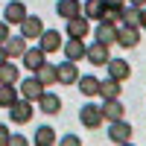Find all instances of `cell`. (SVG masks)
<instances>
[{"instance_id": "obj_6", "label": "cell", "mask_w": 146, "mask_h": 146, "mask_svg": "<svg viewBox=\"0 0 146 146\" xmlns=\"http://www.w3.org/2000/svg\"><path fill=\"white\" fill-rule=\"evenodd\" d=\"M27 18H29L27 15V6H23L21 0H9V3L3 6V21L6 23H18V27H21Z\"/></svg>"}, {"instance_id": "obj_29", "label": "cell", "mask_w": 146, "mask_h": 146, "mask_svg": "<svg viewBox=\"0 0 146 146\" xmlns=\"http://www.w3.org/2000/svg\"><path fill=\"white\" fill-rule=\"evenodd\" d=\"M58 143H64V146H82V137H76V135H64V137H58Z\"/></svg>"}, {"instance_id": "obj_10", "label": "cell", "mask_w": 146, "mask_h": 146, "mask_svg": "<svg viewBox=\"0 0 146 146\" xmlns=\"http://www.w3.org/2000/svg\"><path fill=\"white\" fill-rule=\"evenodd\" d=\"M44 64H47V53H44L41 44H38V47H29V50L23 53V67H29L32 73H38Z\"/></svg>"}, {"instance_id": "obj_34", "label": "cell", "mask_w": 146, "mask_h": 146, "mask_svg": "<svg viewBox=\"0 0 146 146\" xmlns=\"http://www.w3.org/2000/svg\"><path fill=\"white\" fill-rule=\"evenodd\" d=\"M108 6H126V0H105Z\"/></svg>"}, {"instance_id": "obj_26", "label": "cell", "mask_w": 146, "mask_h": 146, "mask_svg": "<svg viewBox=\"0 0 146 146\" xmlns=\"http://www.w3.org/2000/svg\"><path fill=\"white\" fill-rule=\"evenodd\" d=\"M0 79H3V82H21V73H18V67L12 64L9 58H6V62H0Z\"/></svg>"}, {"instance_id": "obj_35", "label": "cell", "mask_w": 146, "mask_h": 146, "mask_svg": "<svg viewBox=\"0 0 146 146\" xmlns=\"http://www.w3.org/2000/svg\"><path fill=\"white\" fill-rule=\"evenodd\" d=\"M129 3H131V6H140V9H143V6H146V0H129Z\"/></svg>"}, {"instance_id": "obj_5", "label": "cell", "mask_w": 146, "mask_h": 146, "mask_svg": "<svg viewBox=\"0 0 146 146\" xmlns=\"http://www.w3.org/2000/svg\"><path fill=\"white\" fill-rule=\"evenodd\" d=\"M131 135H135V129H131L126 120H114V123L108 126V137H111V143H131Z\"/></svg>"}, {"instance_id": "obj_18", "label": "cell", "mask_w": 146, "mask_h": 146, "mask_svg": "<svg viewBox=\"0 0 146 146\" xmlns=\"http://www.w3.org/2000/svg\"><path fill=\"white\" fill-rule=\"evenodd\" d=\"M94 38L100 41V44H117V27L114 23H105V21H100V27L94 29Z\"/></svg>"}, {"instance_id": "obj_24", "label": "cell", "mask_w": 146, "mask_h": 146, "mask_svg": "<svg viewBox=\"0 0 146 146\" xmlns=\"http://www.w3.org/2000/svg\"><path fill=\"white\" fill-rule=\"evenodd\" d=\"M120 85H123V82H117V79H111V76L102 79V85H100V96H102V100H117V96H120Z\"/></svg>"}, {"instance_id": "obj_21", "label": "cell", "mask_w": 146, "mask_h": 146, "mask_svg": "<svg viewBox=\"0 0 146 146\" xmlns=\"http://www.w3.org/2000/svg\"><path fill=\"white\" fill-rule=\"evenodd\" d=\"M102 114H105L108 123H114V120H123L126 108H123V102H120V96H117V100H102Z\"/></svg>"}, {"instance_id": "obj_9", "label": "cell", "mask_w": 146, "mask_h": 146, "mask_svg": "<svg viewBox=\"0 0 146 146\" xmlns=\"http://www.w3.org/2000/svg\"><path fill=\"white\" fill-rule=\"evenodd\" d=\"M85 58H88V62H91L94 67H105L108 62H111L108 44H100V41H96V44H88V56H85Z\"/></svg>"}, {"instance_id": "obj_30", "label": "cell", "mask_w": 146, "mask_h": 146, "mask_svg": "<svg viewBox=\"0 0 146 146\" xmlns=\"http://www.w3.org/2000/svg\"><path fill=\"white\" fill-rule=\"evenodd\" d=\"M9 143H12V146H23V143H27V137H23V135H12Z\"/></svg>"}, {"instance_id": "obj_13", "label": "cell", "mask_w": 146, "mask_h": 146, "mask_svg": "<svg viewBox=\"0 0 146 146\" xmlns=\"http://www.w3.org/2000/svg\"><path fill=\"white\" fill-rule=\"evenodd\" d=\"M56 67H58V85H76V82H79V67H76V62L64 58V62L56 64Z\"/></svg>"}, {"instance_id": "obj_3", "label": "cell", "mask_w": 146, "mask_h": 146, "mask_svg": "<svg viewBox=\"0 0 146 146\" xmlns=\"http://www.w3.org/2000/svg\"><path fill=\"white\" fill-rule=\"evenodd\" d=\"M9 120H12V123H18V126L29 123V120H32V100H23V96H21V100L9 108Z\"/></svg>"}, {"instance_id": "obj_27", "label": "cell", "mask_w": 146, "mask_h": 146, "mask_svg": "<svg viewBox=\"0 0 146 146\" xmlns=\"http://www.w3.org/2000/svg\"><path fill=\"white\" fill-rule=\"evenodd\" d=\"M140 6H123V23H129V27H140Z\"/></svg>"}, {"instance_id": "obj_31", "label": "cell", "mask_w": 146, "mask_h": 146, "mask_svg": "<svg viewBox=\"0 0 146 146\" xmlns=\"http://www.w3.org/2000/svg\"><path fill=\"white\" fill-rule=\"evenodd\" d=\"M0 35H3V41L12 38V35H9V23H6V21H3V27H0Z\"/></svg>"}, {"instance_id": "obj_4", "label": "cell", "mask_w": 146, "mask_h": 146, "mask_svg": "<svg viewBox=\"0 0 146 146\" xmlns=\"http://www.w3.org/2000/svg\"><path fill=\"white\" fill-rule=\"evenodd\" d=\"M44 88H47V85H44L38 76H29V79H23V82H21V96H23V100L38 102L41 96H44Z\"/></svg>"}, {"instance_id": "obj_17", "label": "cell", "mask_w": 146, "mask_h": 146, "mask_svg": "<svg viewBox=\"0 0 146 146\" xmlns=\"http://www.w3.org/2000/svg\"><path fill=\"white\" fill-rule=\"evenodd\" d=\"M88 21H91L88 15L70 18V21H67V35H70V38H85V35L91 32V23H88Z\"/></svg>"}, {"instance_id": "obj_20", "label": "cell", "mask_w": 146, "mask_h": 146, "mask_svg": "<svg viewBox=\"0 0 146 146\" xmlns=\"http://www.w3.org/2000/svg\"><path fill=\"white\" fill-rule=\"evenodd\" d=\"M21 100V88H15V82H3L0 85V105L3 108H12Z\"/></svg>"}, {"instance_id": "obj_32", "label": "cell", "mask_w": 146, "mask_h": 146, "mask_svg": "<svg viewBox=\"0 0 146 146\" xmlns=\"http://www.w3.org/2000/svg\"><path fill=\"white\" fill-rule=\"evenodd\" d=\"M0 135H3V137H0V140H3V143H9V137H12V135H9V129H6V126L0 129Z\"/></svg>"}, {"instance_id": "obj_23", "label": "cell", "mask_w": 146, "mask_h": 146, "mask_svg": "<svg viewBox=\"0 0 146 146\" xmlns=\"http://www.w3.org/2000/svg\"><path fill=\"white\" fill-rule=\"evenodd\" d=\"M105 9H108L105 0H85V15H88L91 21H102Z\"/></svg>"}, {"instance_id": "obj_33", "label": "cell", "mask_w": 146, "mask_h": 146, "mask_svg": "<svg viewBox=\"0 0 146 146\" xmlns=\"http://www.w3.org/2000/svg\"><path fill=\"white\" fill-rule=\"evenodd\" d=\"M140 29H146V6H143V12H140Z\"/></svg>"}, {"instance_id": "obj_14", "label": "cell", "mask_w": 146, "mask_h": 146, "mask_svg": "<svg viewBox=\"0 0 146 146\" xmlns=\"http://www.w3.org/2000/svg\"><path fill=\"white\" fill-rule=\"evenodd\" d=\"M38 44L44 47V53H56V50H62V47H64V38H62V32H58V29H44V35L38 38Z\"/></svg>"}, {"instance_id": "obj_15", "label": "cell", "mask_w": 146, "mask_h": 146, "mask_svg": "<svg viewBox=\"0 0 146 146\" xmlns=\"http://www.w3.org/2000/svg\"><path fill=\"white\" fill-rule=\"evenodd\" d=\"M105 67H108V76L117 79V82H126V79L131 76V64L126 62V58H111Z\"/></svg>"}, {"instance_id": "obj_1", "label": "cell", "mask_w": 146, "mask_h": 146, "mask_svg": "<svg viewBox=\"0 0 146 146\" xmlns=\"http://www.w3.org/2000/svg\"><path fill=\"white\" fill-rule=\"evenodd\" d=\"M79 120H82V126H85V129H100V126H102V120H105L102 105L85 102V105L79 108Z\"/></svg>"}, {"instance_id": "obj_22", "label": "cell", "mask_w": 146, "mask_h": 146, "mask_svg": "<svg viewBox=\"0 0 146 146\" xmlns=\"http://www.w3.org/2000/svg\"><path fill=\"white\" fill-rule=\"evenodd\" d=\"M32 143H38V146H53V143H58V137H56V129H50V126H38V129H35V137H32Z\"/></svg>"}, {"instance_id": "obj_8", "label": "cell", "mask_w": 146, "mask_h": 146, "mask_svg": "<svg viewBox=\"0 0 146 146\" xmlns=\"http://www.w3.org/2000/svg\"><path fill=\"white\" fill-rule=\"evenodd\" d=\"M56 15L62 21L79 18V15H85V3H79V0H58L56 3Z\"/></svg>"}, {"instance_id": "obj_25", "label": "cell", "mask_w": 146, "mask_h": 146, "mask_svg": "<svg viewBox=\"0 0 146 146\" xmlns=\"http://www.w3.org/2000/svg\"><path fill=\"white\" fill-rule=\"evenodd\" d=\"M35 76H38V79H41V82L47 85V88H50V85H56V82H58V67L47 62V64H44V67H41L38 73H35Z\"/></svg>"}, {"instance_id": "obj_11", "label": "cell", "mask_w": 146, "mask_h": 146, "mask_svg": "<svg viewBox=\"0 0 146 146\" xmlns=\"http://www.w3.org/2000/svg\"><path fill=\"white\" fill-rule=\"evenodd\" d=\"M21 35L23 38H29V41H38L41 35H44V21L38 15H29L27 21L21 23Z\"/></svg>"}, {"instance_id": "obj_2", "label": "cell", "mask_w": 146, "mask_h": 146, "mask_svg": "<svg viewBox=\"0 0 146 146\" xmlns=\"http://www.w3.org/2000/svg\"><path fill=\"white\" fill-rule=\"evenodd\" d=\"M27 41L29 38H23V35H12L9 41H3V50H0V62H6V58H23V53L29 50L27 47Z\"/></svg>"}, {"instance_id": "obj_28", "label": "cell", "mask_w": 146, "mask_h": 146, "mask_svg": "<svg viewBox=\"0 0 146 146\" xmlns=\"http://www.w3.org/2000/svg\"><path fill=\"white\" fill-rule=\"evenodd\" d=\"M102 21H105V23H114V27H117V23H123V6H108L105 15H102Z\"/></svg>"}, {"instance_id": "obj_19", "label": "cell", "mask_w": 146, "mask_h": 146, "mask_svg": "<svg viewBox=\"0 0 146 146\" xmlns=\"http://www.w3.org/2000/svg\"><path fill=\"white\" fill-rule=\"evenodd\" d=\"M76 85H79V94H82V96H100V85H102V82L96 79L94 73H85V76H79Z\"/></svg>"}, {"instance_id": "obj_16", "label": "cell", "mask_w": 146, "mask_h": 146, "mask_svg": "<svg viewBox=\"0 0 146 146\" xmlns=\"http://www.w3.org/2000/svg\"><path fill=\"white\" fill-rule=\"evenodd\" d=\"M64 58H70V62H82L85 56H88V44H82V38H70L64 47H62Z\"/></svg>"}, {"instance_id": "obj_12", "label": "cell", "mask_w": 146, "mask_h": 146, "mask_svg": "<svg viewBox=\"0 0 146 146\" xmlns=\"http://www.w3.org/2000/svg\"><path fill=\"white\" fill-rule=\"evenodd\" d=\"M38 108H41V114L56 117L58 111H62V96H58L56 91H44V96L38 100Z\"/></svg>"}, {"instance_id": "obj_7", "label": "cell", "mask_w": 146, "mask_h": 146, "mask_svg": "<svg viewBox=\"0 0 146 146\" xmlns=\"http://www.w3.org/2000/svg\"><path fill=\"white\" fill-rule=\"evenodd\" d=\"M117 44L126 47V50L137 47V44H140V27H129V23L117 27Z\"/></svg>"}]
</instances>
